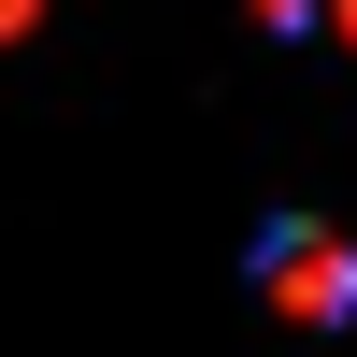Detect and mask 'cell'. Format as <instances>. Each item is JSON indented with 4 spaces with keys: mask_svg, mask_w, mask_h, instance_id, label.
<instances>
[{
    "mask_svg": "<svg viewBox=\"0 0 357 357\" xmlns=\"http://www.w3.org/2000/svg\"><path fill=\"white\" fill-rule=\"evenodd\" d=\"M257 272H272L286 314H357V243H329V229H272Z\"/></svg>",
    "mask_w": 357,
    "mask_h": 357,
    "instance_id": "obj_1",
    "label": "cell"
}]
</instances>
